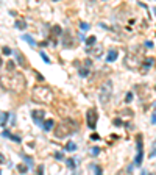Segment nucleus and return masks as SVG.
Here are the masks:
<instances>
[{
    "label": "nucleus",
    "instance_id": "obj_1",
    "mask_svg": "<svg viewBox=\"0 0 156 175\" xmlns=\"http://www.w3.org/2000/svg\"><path fill=\"white\" fill-rule=\"evenodd\" d=\"M0 86L5 91H11V92H22L27 86L25 77L19 72H14V74H3L0 75Z\"/></svg>",
    "mask_w": 156,
    "mask_h": 175
},
{
    "label": "nucleus",
    "instance_id": "obj_2",
    "mask_svg": "<svg viewBox=\"0 0 156 175\" xmlns=\"http://www.w3.org/2000/svg\"><path fill=\"white\" fill-rule=\"evenodd\" d=\"M31 98L36 103H50L53 100V92L47 86H34L31 91Z\"/></svg>",
    "mask_w": 156,
    "mask_h": 175
},
{
    "label": "nucleus",
    "instance_id": "obj_3",
    "mask_svg": "<svg viewBox=\"0 0 156 175\" xmlns=\"http://www.w3.org/2000/svg\"><path fill=\"white\" fill-rule=\"evenodd\" d=\"M75 131H77V124H75L74 120H70V119H66V120H62L61 124L56 125L55 138L62 139V138H67V136H70V134H74Z\"/></svg>",
    "mask_w": 156,
    "mask_h": 175
},
{
    "label": "nucleus",
    "instance_id": "obj_4",
    "mask_svg": "<svg viewBox=\"0 0 156 175\" xmlns=\"http://www.w3.org/2000/svg\"><path fill=\"white\" fill-rule=\"evenodd\" d=\"M111 94H112V83L111 80H106L100 86V102L103 105H106L109 102V98H111Z\"/></svg>",
    "mask_w": 156,
    "mask_h": 175
},
{
    "label": "nucleus",
    "instance_id": "obj_5",
    "mask_svg": "<svg viewBox=\"0 0 156 175\" xmlns=\"http://www.w3.org/2000/svg\"><path fill=\"white\" fill-rule=\"evenodd\" d=\"M86 117H88V125H89V128L95 130V127H97V111H95V110H89L88 114H86Z\"/></svg>",
    "mask_w": 156,
    "mask_h": 175
},
{
    "label": "nucleus",
    "instance_id": "obj_6",
    "mask_svg": "<svg viewBox=\"0 0 156 175\" xmlns=\"http://www.w3.org/2000/svg\"><path fill=\"white\" fill-rule=\"evenodd\" d=\"M136 146H137V155H136V158H134V164H136V166H139V164L142 163V155H144L141 138H137V142H136Z\"/></svg>",
    "mask_w": 156,
    "mask_h": 175
},
{
    "label": "nucleus",
    "instance_id": "obj_7",
    "mask_svg": "<svg viewBox=\"0 0 156 175\" xmlns=\"http://www.w3.org/2000/svg\"><path fill=\"white\" fill-rule=\"evenodd\" d=\"M44 114H45L44 111H41V110H34V111L31 113V117L34 119V122H38L39 125H42V124H44Z\"/></svg>",
    "mask_w": 156,
    "mask_h": 175
},
{
    "label": "nucleus",
    "instance_id": "obj_8",
    "mask_svg": "<svg viewBox=\"0 0 156 175\" xmlns=\"http://www.w3.org/2000/svg\"><path fill=\"white\" fill-rule=\"evenodd\" d=\"M115 59H117V52H115V50H109L108 55H106V61L112 63V61H115Z\"/></svg>",
    "mask_w": 156,
    "mask_h": 175
},
{
    "label": "nucleus",
    "instance_id": "obj_9",
    "mask_svg": "<svg viewBox=\"0 0 156 175\" xmlns=\"http://www.w3.org/2000/svg\"><path fill=\"white\" fill-rule=\"evenodd\" d=\"M53 125H55V122H53V119H47V120L42 124V128H44L45 131H50L53 128Z\"/></svg>",
    "mask_w": 156,
    "mask_h": 175
},
{
    "label": "nucleus",
    "instance_id": "obj_10",
    "mask_svg": "<svg viewBox=\"0 0 156 175\" xmlns=\"http://www.w3.org/2000/svg\"><path fill=\"white\" fill-rule=\"evenodd\" d=\"M16 58H17V61L20 63V66H22V67H27V59L24 58V55H22L20 52H17V53H16Z\"/></svg>",
    "mask_w": 156,
    "mask_h": 175
},
{
    "label": "nucleus",
    "instance_id": "obj_11",
    "mask_svg": "<svg viewBox=\"0 0 156 175\" xmlns=\"http://www.w3.org/2000/svg\"><path fill=\"white\" fill-rule=\"evenodd\" d=\"M16 28L25 30V28H27V22L24 21V19H17V21H16Z\"/></svg>",
    "mask_w": 156,
    "mask_h": 175
},
{
    "label": "nucleus",
    "instance_id": "obj_12",
    "mask_svg": "<svg viewBox=\"0 0 156 175\" xmlns=\"http://www.w3.org/2000/svg\"><path fill=\"white\" fill-rule=\"evenodd\" d=\"M22 39H25V41H27V42H28V44H30V45H36V44H38V42H36V41H34V39H33V38H31V36H28V35H25V36H24V38H22Z\"/></svg>",
    "mask_w": 156,
    "mask_h": 175
},
{
    "label": "nucleus",
    "instance_id": "obj_13",
    "mask_svg": "<svg viewBox=\"0 0 156 175\" xmlns=\"http://www.w3.org/2000/svg\"><path fill=\"white\" fill-rule=\"evenodd\" d=\"M95 42H97V38H95V36H91V38L86 39V44H88V45H94Z\"/></svg>",
    "mask_w": 156,
    "mask_h": 175
},
{
    "label": "nucleus",
    "instance_id": "obj_14",
    "mask_svg": "<svg viewBox=\"0 0 156 175\" xmlns=\"http://www.w3.org/2000/svg\"><path fill=\"white\" fill-rule=\"evenodd\" d=\"M80 28H81L83 31H88V30H89V24H86V22H81V24H80Z\"/></svg>",
    "mask_w": 156,
    "mask_h": 175
},
{
    "label": "nucleus",
    "instance_id": "obj_15",
    "mask_svg": "<svg viewBox=\"0 0 156 175\" xmlns=\"http://www.w3.org/2000/svg\"><path fill=\"white\" fill-rule=\"evenodd\" d=\"M22 158H24V160L27 161V164H28V166H31V164H33V160H31L30 156H27V155H22Z\"/></svg>",
    "mask_w": 156,
    "mask_h": 175
},
{
    "label": "nucleus",
    "instance_id": "obj_16",
    "mask_svg": "<svg viewBox=\"0 0 156 175\" xmlns=\"http://www.w3.org/2000/svg\"><path fill=\"white\" fill-rule=\"evenodd\" d=\"M75 148H77V146H75L74 142H69L67 146H66V150H75Z\"/></svg>",
    "mask_w": 156,
    "mask_h": 175
},
{
    "label": "nucleus",
    "instance_id": "obj_17",
    "mask_svg": "<svg viewBox=\"0 0 156 175\" xmlns=\"http://www.w3.org/2000/svg\"><path fill=\"white\" fill-rule=\"evenodd\" d=\"M6 67H8V70H14V63H13V61H8V63H6Z\"/></svg>",
    "mask_w": 156,
    "mask_h": 175
},
{
    "label": "nucleus",
    "instance_id": "obj_18",
    "mask_svg": "<svg viewBox=\"0 0 156 175\" xmlns=\"http://www.w3.org/2000/svg\"><path fill=\"white\" fill-rule=\"evenodd\" d=\"M98 153H100V148H98V147H94V148L91 150V155H94V156H97Z\"/></svg>",
    "mask_w": 156,
    "mask_h": 175
},
{
    "label": "nucleus",
    "instance_id": "obj_19",
    "mask_svg": "<svg viewBox=\"0 0 156 175\" xmlns=\"http://www.w3.org/2000/svg\"><path fill=\"white\" fill-rule=\"evenodd\" d=\"M8 116H9L8 113H3V114H0V119H2V125L5 124V120H6V119H8Z\"/></svg>",
    "mask_w": 156,
    "mask_h": 175
},
{
    "label": "nucleus",
    "instance_id": "obj_20",
    "mask_svg": "<svg viewBox=\"0 0 156 175\" xmlns=\"http://www.w3.org/2000/svg\"><path fill=\"white\" fill-rule=\"evenodd\" d=\"M2 136H3V138H11V136H13V134H11V133H9V131H8V130H3V131H2Z\"/></svg>",
    "mask_w": 156,
    "mask_h": 175
},
{
    "label": "nucleus",
    "instance_id": "obj_21",
    "mask_svg": "<svg viewBox=\"0 0 156 175\" xmlns=\"http://www.w3.org/2000/svg\"><path fill=\"white\" fill-rule=\"evenodd\" d=\"M67 166L70 167V169H75V161L74 160H67Z\"/></svg>",
    "mask_w": 156,
    "mask_h": 175
},
{
    "label": "nucleus",
    "instance_id": "obj_22",
    "mask_svg": "<svg viewBox=\"0 0 156 175\" xmlns=\"http://www.w3.org/2000/svg\"><path fill=\"white\" fill-rule=\"evenodd\" d=\"M131 100H133V94H131V92H128L127 97H125V102H127V103H130Z\"/></svg>",
    "mask_w": 156,
    "mask_h": 175
},
{
    "label": "nucleus",
    "instance_id": "obj_23",
    "mask_svg": "<svg viewBox=\"0 0 156 175\" xmlns=\"http://www.w3.org/2000/svg\"><path fill=\"white\" fill-rule=\"evenodd\" d=\"M115 175H131L130 172H128V170L127 169H123V170H119V172L117 174H115Z\"/></svg>",
    "mask_w": 156,
    "mask_h": 175
},
{
    "label": "nucleus",
    "instance_id": "obj_24",
    "mask_svg": "<svg viewBox=\"0 0 156 175\" xmlns=\"http://www.w3.org/2000/svg\"><path fill=\"white\" fill-rule=\"evenodd\" d=\"M3 53H5V55H11L13 52H11V49H9V47H3Z\"/></svg>",
    "mask_w": 156,
    "mask_h": 175
},
{
    "label": "nucleus",
    "instance_id": "obj_25",
    "mask_svg": "<svg viewBox=\"0 0 156 175\" xmlns=\"http://www.w3.org/2000/svg\"><path fill=\"white\" fill-rule=\"evenodd\" d=\"M41 56H42V59H44L45 63H50V59H48V56H47V55L44 53V52H41Z\"/></svg>",
    "mask_w": 156,
    "mask_h": 175
},
{
    "label": "nucleus",
    "instance_id": "obj_26",
    "mask_svg": "<svg viewBox=\"0 0 156 175\" xmlns=\"http://www.w3.org/2000/svg\"><path fill=\"white\" fill-rule=\"evenodd\" d=\"M80 75H81V77H86V75H88V69H81V70H80Z\"/></svg>",
    "mask_w": 156,
    "mask_h": 175
},
{
    "label": "nucleus",
    "instance_id": "obj_27",
    "mask_svg": "<svg viewBox=\"0 0 156 175\" xmlns=\"http://www.w3.org/2000/svg\"><path fill=\"white\" fill-rule=\"evenodd\" d=\"M94 170H95V174H97V175H102V169L98 166H94Z\"/></svg>",
    "mask_w": 156,
    "mask_h": 175
},
{
    "label": "nucleus",
    "instance_id": "obj_28",
    "mask_svg": "<svg viewBox=\"0 0 156 175\" xmlns=\"http://www.w3.org/2000/svg\"><path fill=\"white\" fill-rule=\"evenodd\" d=\"M151 64H153V58H148L147 59V67H150Z\"/></svg>",
    "mask_w": 156,
    "mask_h": 175
},
{
    "label": "nucleus",
    "instance_id": "obj_29",
    "mask_svg": "<svg viewBox=\"0 0 156 175\" xmlns=\"http://www.w3.org/2000/svg\"><path fill=\"white\" fill-rule=\"evenodd\" d=\"M91 139H92V141H98V139H100V136H98V134H92Z\"/></svg>",
    "mask_w": 156,
    "mask_h": 175
},
{
    "label": "nucleus",
    "instance_id": "obj_30",
    "mask_svg": "<svg viewBox=\"0 0 156 175\" xmlns=\"http://www.w3.org/2000/svg\"><path fill=\"white\" fill-rule=\"evenodd\" d=\"M19 170H20L22 174H25V172H27V167H25V166H19Z\"/></svg>",
    "mask_w": 156,
    "mask_h": 175
},
{
    "label": "nucleus",
    "instance_id": "obj_31",
    "mask_svg": "<svg viewBox=\"0 0 156 175\" xmlns=\"http://www.w3.org/2000/svg\"><path fill=\"white\" fill-rule=\"evenodd\" d=\"M55 158L56 160H62V153H55Z\"/></svg>",
    "mask_w": 156,
    "mask_h": 175
},
{
    "label": "nucleus",
    "instance_id": "obj_32",
    "mask_svg": "<svg viewBox=\"0 0 156 175\" xmlns=\"http://www.w3.org/2000/svg\"><path fill=\"white\" fill-rule=\"evenodd\" d=\"M42 170H44V166H39V169H38V175H42Z\"/></svg>",
    "mask_w": 156,
    "mask_h": 175
},
{
    "label": "nucleus",
    "instance_id": "obj_33",
    "mask_svg": "<svg viewBox=\"0 0 156 175\" xmlns=\"http://www.w3.org/2000/svg\"><path fill=\"white\" fill-rule=\"evenodd\" d=\"M84 66H86V67H91V59H86V63H84Z\"/></svg>",
    "mask_w": 156,
    "mask_h": 175
},
{
    "label": "nucleus",
    "instance_id": "obj_34",
    "mask_svg": "<svg viewBox=\"0 0 156 175\" xmlns=\"http://www.w3.org/2000/svg\"><path fill=\"white\" fill-rule=\"evenodd\" d=\"M3 163H5V156L0 153V164H3Z\"/></svg>",
    "mask_w": 156,
    "mask_h": 175
},
{
    "label": "nucleus",
    "instance_id": "obj_35",
    "mask_svg": "<svg viewBox=\"0 0 156 175\" xmlns=\"http://www.w3.org/2000/svg\"><path fill=\"white\" fill-rule=\"evenodd\" d=\"M153 156H156V147L153 148V152H151V153H150V158H153Z\"/></svg>",
    "mask_w": 156,
    "mask_h": 175
},
{
    "label": "nucleus",
    "instance_id": "obj_36",
    "mask_svg": "<svg viewBox=\"0 0 156 175\" xmlns=\"http://www.w3.org/2000/svg\"><path fill=\"white\" fill-rule=\"evenodd\" d=\"M151 122H153V124H156V113H155V116L151 117Z\"/></svg>",
    "mask_w": 156,
    "mask_h": 175
},
{
    "label": "nucleus",
    "instance_id": "obj_37",
    "mask_svg": "<svg viewBox=\"0 0 156 175\" xmlns=\"http://www.w3.org/2000/svg\"><path fill=\"white\" fill-rule=\"evenodd\" d=\"M0 66H2V58H0Z\"/></svg>",
    "mask_w": 156,
    "mask_h": 175
}]
</instances>
